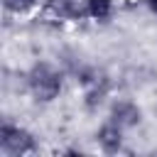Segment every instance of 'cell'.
Instances as JSON below:
<instances>
[{
  "instance_id": "cell-1",
  "label": "cell",
  "mask_w": 157,
  "mask_h": 157,
  "mask_svg": "<svg viewBox=\"0 0 157 157\" xmlns=\"http://www.w3.org/2000/svg\"><path fill=\"white\" fill-rule=\"evenodd\" d=\"M66 74L52 61H34L25 74V88L37 103H54L64 93Z\"/></svg>"
},
{
  "instance_id": "cell-2",
  "label": "cell",
  "mask_w": 157,
  "mask_h": 157,
  "mask_svg": "<svg viewBox=\"0 0 157 157\" xmlns=\"http://www.w3.org/2000/svg\"><path fill=\"white\" fill-rule=\"evenodd\" d=\"M39 150L37 135L15 123V120H2L0 123V152L7 157H25V155H34Z\"/></svg>"
},
{
  "instance_id": "cell-3",
  "label": "cell",
  "mask_w": 157,
  "mask_h": 157,
  "mask_svg": "<svg viewBox=\"0 0 157 157\" xmlns=\"http://www.w3.org/2000/svg\"><path fill=\"white\" fill-rule=\"evenodd\" d=\"M39 15L54 25H76L83 17H88L86 5H78L76 0H44L39 7Z\"/></svg>"
},
{
  "instance_id": "cell-4",
  "label": "cell",
  "mask_w": 157,
  "mask_h": 157,
  "mask_svg": "<svg viewBox=\"0 0 157 157\" xmlns=\"http://www.w3.org/2000/svg\"><path fill=\"white\" fill-rule=\"evenodd\" d=\"M108 120H113L128 132L142 123V108L132 98H113L108 105Z\"/></svg>"
},
{
  "instance_id": "cell-5",
  "label": "cell",
  "mask_w": 157,
  "mask_h": 157,
  "mask_svg": "<svg viewBox=\"0 0 157 157\" xmlns=\"http://www.w3.org/2000/svg\"><path fill=\"white\" fill-rule=\"evenodd\" d=\"M93 137H96V145H98L101 152H105V155H118V152H123L125 130H123L120 125H115L113 120L105 118V123L98 125V130H96Z\"/></svg>"
},
{
  "instance_id": "cell-6",
  "label": "cell",
  "mask_w": 157,
  "mask_h": 157,
  "mask_svg": "<svg viewBox=\"0 0 157 157\" xmlns=\"http://www.w3.org/2000/svg\"><path fill=\"white\" fill-rule=\"evenodd\" d=\"M86 15L93 22H108L115 12V0H83Z\"/></svg>"
},
{
  "instance_id": "cell-7",
  "label": "cell",
  "mask_w": 157,
  "mask_h": 157,
  "mask_svg": "<svg viewBox=\"0 0 157 157\" xmlns=\"http://www.w3.org/2000/svg\"><path fill=\"white\" fill-rule=\"evenodd\" d=\"M44 0H2V7L7 15H15V17H25V15H32L34 10L42 7Z\"/></svg>"
},
{
  "instance_id": "cell-8",
  "label": "cell",
  "mask_w": 157,
  "mask_h": 157,
  "mask_svg": "<svg viewBox=\"0 0 157 157\" xmlns=\"http://www.w3.org/2000/svg\"><path fill=\"white\" fill-rule=\"evenodd\" d=\"M145 5H147V10L157 17V0H145Z\"/></svg>"
}]
</instances>
